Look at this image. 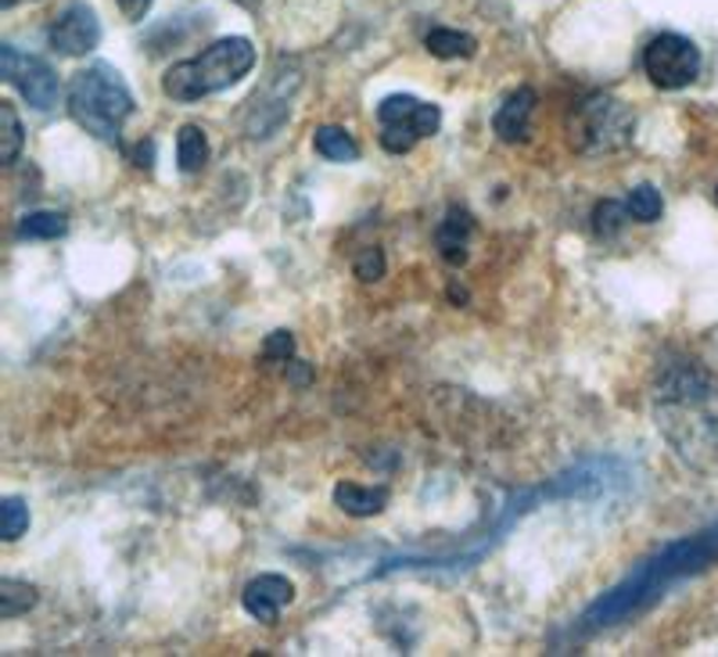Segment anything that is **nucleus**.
Here are the masks:
<instances>
[{"label":"nucleus","mask_w":718,"mask_h":657,"mask_svg":"<svg viewBox=\"0 0 718 657\" xmlns=\"http://www.w3.org/2000/svg\"><path fill=\"white\" fill-rule=\"evenodd\" d=\"M176 162L184 173H201L209 162V136L201 127H180L176 133Z\"/></svg>","instance_id":"nucleus-15"},{"label":"nucleus","mask_w":718,"mask_h":657,"mask_svg":"<svg viewBox=\"0 0 718 657\" xmlns=\"http://www.w3.org/2000/svg\"><path fill=\"white\" fill-rule=\"evenodd\" d=\"M65 230H69L65 212H30V216H22L19 238L22 241H54V238H62Z\"/></svg>","instance_id":"nucleus-17"},{"label":"nucleus","mask_w":718,"mask_h":657,"mask_svg":"<svg viewBox=\"0 0 718 657\" xmlns=\"http://www.w3.org/2000/svg\"><path fill=\"white\" fill-rule=\"evenodd\" d=\"M352 270H356V277L360 281H382L385 277V252L377 249V244H367L360 255H356V263H352Z\"/></svg>","instance_id":"nucleus-23"},{"label":"nucleus","mask_w":718,"mask_h":657,"mask_svg":"<svg viewBox=\"0 0 718 657\" xmlns=\"http://www.w3.org/2000/svg\"><path fill=\"white\" fill-rule=\"evenodd\" d=\"M152 4L155 0H119V11H123L130 22H141L147 11H152Z\"/></svg>","instance_id":"nucleus-26"},{"label":"nucleus","mask_w":718,"mask_h":657,"mask_svg":"<svg viewBox=\"0 0 718 657\" xmlns=\"http://www.w3.org/2000/svg\"><path fill=\"white\" fill-rule=\"evenodd\" d=\"M636 116L626 101L611 98V94H589L586 101L575 105L572 119H567V141L582 155H611L632 144Z\"/></svg>","instance_id":"nucleus-5"},{"label":"nucleus","mask_w":718,"mask_h":657,"mask_svg":"<svg viewBox=\"0 0 718 657\" xmlns=\"http://www.w3.org/2000/svg\"><path fill=\"white\" fill-rule=\"evenodd\" d=\"M22 141H25V130H22L15 105L0 101V162H4V166H11V162L19 158Z\"/></svg>","instance_id":"nucleus-18"},{"label":"nucleus","mask_w":718,"mask_h":657,"mask_svg":"<svg viewBox=\"0 0 718 657\" xmlns=\"http://www.w3.org/2000/svg\"><path fill=\"white\" fill-rule=\"evenodd\" d=\"M421 141V133L410 127H382V147L391 155H406L413 152V144Z\"/></svg>","instance_id":"nucleus-24"},{"label":"nucleus","mask_w":718,"mask_h":657,"mask_svg":"<svg viewBox=\"0 0 718 657\" xmlns=\"http://www.w3.org/2000/svg\"><path fill=\"white\" fill-rule=\"evenodd\" d=\"M535 90L521 87L518 94H510V98L499 105V112L493 119V130L499 141L507 144H518V141H528V130H532V112H535Z\"/></svg>","instance_id":"nucleus-11"},{"label":"nucleus","mask_w":718,"mask_h":657,"mask_svg":"<svg viewBox=\"0 0 718 657\" xmlns=\"http://www.w3.org/2000/svg\"><path fill=\"white\" fill-rule=\"evenodd\" d=\"M654 417L689 468L718 471V381L697 366H675L658 385Z\"/></svg>","instance_id":"nucleus-2"},{"label":"nucleus","mask_w":718,"mask_h":657,"mask_svg":"<svg viewBox=\"0 0 718 657\" xmlns=\"http://www.w3.org/2000/svg\"><path fill=\"white\" fill-rule=\"evenodd\" d=\"M152 158H155V144L152 141H141L137 152H133V162H137L141 169H152Z\"/></svg>","instance_id":"nucleus-27"},{"label":"nucleus","mask_w":718,"mask_h":657,"mask_svg":"<svg viewBox=\"0 0 718 657\" xmlns=\"http://www.w3.org/2000/svg\"><path fill=\"white\" fill-rule=\"evenodd\" d=\"M629 212L632 219H640V223H658L661 212H665V201H661V190L658 187H650V184H640V187H632L629 190Z\"/></svg>","instance_id":"nucleus-21"},{"label":"nucleus","mask_w":718,"mask_h":657,"mask_svg":"<svg viewBox=\"0 0 718 657\" xmlns=\"http://www.w3.org/2000/svg\"><path fill=\"white\" fill-rule=\"evenodd\" d=\"M629 219H632V212H629L626 201H600L593 209V230H596V238L611 241L621 234V227H626Z\"/></svg>","instance_id":"nucleus-20"},{"label":"nucleus","mask_w":718,"mask_h":657,"mask_svg":"<svg viewBox=\"0 0 718 657\" xmlns=\"http://www.w3.org/2000/svg\"><path fill=\"white\" fill-rule=\"evenodd\" d=\"M711 565H718V525L672 543L658 557H650L626 582H618L611 593L600 596L586 614H582V628H586V633H600V628H611L618 622L632 618V614H643L647 607H654L658 600L665 596L672 582L708 571Z\"/></svg>","instance_id":"nucleus-1"},{"label":"nucleus","mask_w":718,"mask_h":657,"mask_svg":"<svg viewBox=\"0 0 718 657\" xmlns=\"http://www.w3.org/2000/svg\"><path fill=\"white\" fill-rule=\"evenodd\" d=\"M643 73L661 90H683L700 76V51L689 36L661 33L643 51Z\"/></svg>","instance_id":"nucleus-6"},{"label":"nucleus","mask_w":718,"mask_h":657,"mask_svg":"<svg viewBox=\"0 0 718 657\" xmlns=\"http://www.w3.org/2000/svg\"><path fill=\"white\" fill-rule=\"evenodd\" d=\"M474 234V219L467 209H460V205H450V212L439 223L435 230V241H439V252L450 266H464L467 263V241Z\"/></svg>","instance_id":"nucleus-12"},{"label":"nucleus","mask_w":718,"mask_h":657,"mask_svg":"<svg viewBox=\"0 0 718 657\" xmlns=\"http://www.w3.org/2000/svg\"><path fill=\"white\" fill-rule=\"evenodd\" d=\"M0 76H4L36 112H47V108H54L62 98L58 73H54L47 62L33 58V54H22L15 44H0Z\"/></svg>","instance_id":"nucleus-7"},{"label":"nucleus","mask_w":718,"mask_h":657,"mask_svg":"<svg viewBox=\"0 0 718 657\" xmlns=\"http://www.w3.org/2000/svg\"><path fill=\"white\" fill-rule=\"evenodd\" d=\"M47 40H51L54 51L65 54V58H84V54H90L101 44V22H98V15H93L90 4L76 0V4H69L58 19L51 22Z\"/></svg>","instance_id":"nucleus-8"},{"label":"nucleus","mask_w":718,"mask_h":657,"mask_svg":"<svg viewBox=\"0 0 718 657\" xmlns=\"http://www.w3.org/2000/svg\"><path fill=\"white\" fill-rule=\"evenodd\" d=\"M715 198H718V190H715Z\"/></svg>","instance_id":"nucleus-30"},{"label":"nucleus","mask_w":718,"mask_h":657,"mask_svg":"<svg viewBox=\"0 0 718 657\" xmlns=\"http://www.w3.org/2000/svg\"><path fill=\"white\" fill-rule=\"evenodd\" d=\"M30 607H36V590L30 582H19V579H0V618L11 622L25 614Z\"/></svg>","instance_id":"nucleus-19"},{"label":"nucleus","mask_w":718,"mask_h":657,"mask_svg":"<svg viewBox=\"0 0 718 657\" xmlns=\"http://www.w3.org/2000/svg\"><path fill=\"white\" fill-rule=\"evenodd\" d=\"M255 65V47L245 36H223L209 44L198 58L169 65V73L162 76V90L173 101H201L209 94H220L227 87L241 84Z\"/></svg>","instance_id":"nucleus-3"},{"label":"nucleus","mask_w":718,"mask_h":657,"mask_svg":"<svg viewBox=\"0 0 718 657\" xmlns=\"http://www.w3.org/2000/svg\"><path fill=\"white\" fill-rule=\"evenodd\" d=\"M313 147L317 155H323L328 162H356L360 158V144L345 127H320L313 133Z\"/></svg>","instance_id":"nucleus-14"},{"label":"nucleus","mask_w":718,"mask_h":657,"mask_svg":"<svg viewBox=\"0 0 718 657\" xmlns=\"http://www.w3.org/2000/svg\"><path fill=\"white\" fill-rule=\"evenodd\" d=\"M30 532V506H25L19 496H8L0 503V539L15 543Z\"/></svg>","instance_id":"nucleus-22"},{"label":"nucleus","mask_w":718,"mask_h":657,"mask_svg":"<svg viewBox=\"0 0 718 657\" xmlns=\"http://www.w3.org/2000/svg\"><path fill=\"white\" fill-rule=\"evenodd\" d=\"M291 600H295V585L284 579V574H259V579H252L245 585V593H241L245 611L266 625H274L280 618V607H288Z\"/></svg>","instance_id":"nucleus-10"},{"label":"nucleus","mask_w":718,"mask_h":657,"mask_svg":"<svg viewBox=\"0 0 718 657\" xmlns=\"http://www.w3.org/2000/svg\"><path fill=\"white\" fill-rule=\"evenodd\" d=\"M69 116L84 127L90 136L104 144H119L123 122L133 116V94L123 84V76L112 65H90L73 76L69 84Z\"/></svg>","instance_id":"nucleus-4"},{"label":"nucleus","mask_w":718,"mask_h":657,"mask_svg":"<svg viewBox=\"0 0 718 657\" xmlns=\"http://www.w3.org/2000/svg\"><path fill=\"white\" fill-rule=\"evenodd\" d=\"M377 122L382 127H410L421 136H435L442 127V108L413 98V94H391L377 105Z\"/></svg>","instance_id":"nucleus-9"},{"label":"nucleus","mask_w":718,"mask_h":657,"mask_svg":"<svg viewBox=\"0 0 718 657\" xmlns=\"http://www.w3.org/2000/svg\"><path fill=\"white\" fill-rule=\"evenodd\" d=\"M291 352H295V338H291L288 331H274V335L266 338V346H263V360L288 363Z\"/></svg>","instance_id":"nucleus-25"},{"label":"nucleus","mask_w":718,"mask_h":657,"mask_svg":"<svg viewBox=\"0 0 718 657\" xmlns=\"http://www.w3.org/2000/svg\"><path fill=\"white\" fill-rule=\"evenodd\" d=\"M15 4H19V0H0V8H4V11H8V8H15Z\"/></svg>","instance_id":"nucleus-29"},{"label":"nucleus","mask_w":718,"mask_h":657,"mask_svg":"<svg viewBox=\"0 0 718 657\" xmlns=\"http://www.w3.org/2000/svg\"><path fill=\"white\" fill-rule=\"evenodd\" d=\"M388 503V492L385 489H363L356 482H338L334 485V506L345 511L349 517H374L382 514Z\"/></svg>","instance_id":"nucleus-13"},{"label":"nucleus","mask_w":718,"mask_h":657,"mask_svg":"<svg viewBox=\"0 0 718 657\" xmlns=\"http://www.w3.org/2000/svg\"><path fill=\"white\" fill-rule=\"evenodd\" d=\"M450 298H453V303H467V292H464V287H450Z\"/></svg>","instance_id":"nucleus-28"},{"label":"nucleus","mask_w":718,"mask_h":657,"mask_svg":"<svg viewBox=\"0 0 718 657\" xmlns=\"http://www.w3.org/2000/svg\"><path fill=\"white\" fill-rule=\"evenodd\" d=\"M424 47L435 54V58L453 62V58H471V54L478 51V40L460 30H431L424 36Z\"/></svg>","instance_id":"nucleus-16"}]
</instances>
